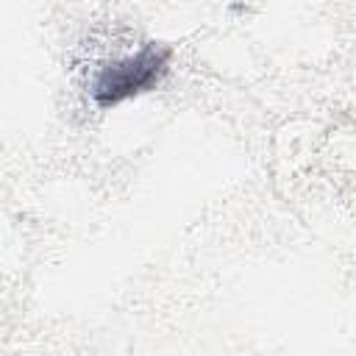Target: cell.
Listing matches in <instances>:
<instances>
[{"label": "cell", "instance_id": "obj_1", "mask_svg": "<svg viewBox=\"0 0 356 356\" xmlns=\"http://www.w3.org/2000/svg\"><path fill=\"white\" fill-rule=\"evenodd\" d=\"M172 47L164 42H145L136 53L106 61L89 86L97 108H117L120 103L153 92L170 72Z\"/></svg>", "mask_w": 356, "mask_h": 356}]
</instances>
